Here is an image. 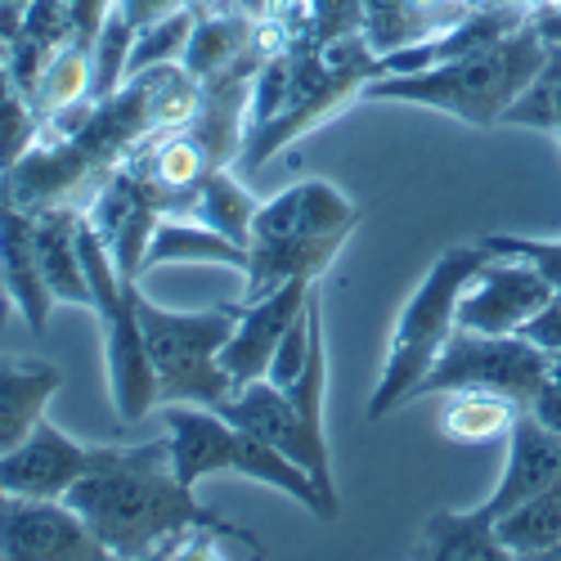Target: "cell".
<instances>
[{
  "instance_id": "1",
  "label": "cell",
  "mask_w": 561,
  "mask_h": 561,
  "mask_svg": "<svg viewBox=\"0 0 561 561\" xmlns=\"http://www.w3.org/2000/svg\"><path fill=\"white\" fill-rule=\"evenodd\" d=\"M68 503L95 530L108 557H220L229 543L261 548L220 522L171 467V445H104L100 462L68 490Z\"/></svg>"
},
{
  "instance_id": "2",
  "label": "cell",
  "mask_w": 561,
  "mask_h": 561,
  "mask_svg": "<svg viewBox=\"0 0 561 561\" xmlns=\"http://www.w3.org/2000/svg\"><path fill=\"white\" fill-rule=\"evenodd\" d=\"M552 45L539 36V27L526 19L517 32L485 45L477 55H462L423 72H387L364 85L359 100L373 104H417L432 113H449L462 126L485 130L503 126V113L517 104L535 77L543 72Z\"/></svg>"
},
{
  "instance_id": "3",
  "label": "cell",
  "mask_w": 561,
  "mask_h": 561,
  "mask_svg": "<svg viewBox=\"0 0 561 561\" xmlns=\"http://www.w3.org/2000/svg\"><path fill=\"white\" fill-rule=\"evenodd\" d=\"M485 261H490V252L481 243L445 248L427 265V274L417 278V288L409 293L404 310L396 314L378 387H373V396H368V413H364L368 423H382V417L396 413L400 404L417 400V387L427 382L432 364L440 359L445 342L458 329V301H462L467 284H472Z\"/></svg>"
},
{
  "instance_id": "4",
  "label": "cell",
  "mask_w": 561,
  "mask_h": 561,
  "mask_svg": "<svg viewBox=\"0 0 561 561\" xmlns=\"http://www.w3.org/2000/svg\"><path fill=\"white\" fill-rule=\"evenodd\" d=\"M162 427H167V445H171V467H175V477L184 485H198L216 472H239L256 485L288 494L293 503H301L310 512V517L337 522L329 499L319 494V485H314V477L306 472V467H297L288 454H278L274 445H265L248 427L229 423L220 409L162 404Z\"/></svg>"
},
{
  "instance_id": "5",
  "label": "cell",
  "mask_w": 561,
  "mask_h": 561,
  "mask_svg": "<svg viewBox=\"0 0 561 561\" xmlns=\"http://www.w3.org/2000/svg\"><path fill=\"white\" fill-rule=\"evenodd\" d=\"M77 248H81V265L90 278V314L100 323V342H104V373H108V396H113V413L122 423H145L158 404V373L149 359V342L139 329V306H135V278H126L117 270V261L108 256L104 239L95 233V225L85 220L77 225Z\"/></svg>"
},
{
  "instance_id": "6",
  "label": "cell",
  "mask_w": 561,
  "mask_h": 561,
  "mask_svg": "<svg viewBox=\"0 0 561 561\" xmlns=\"http://www.w3.org/2000/svg\"><path fill=\"white\" fill-rule=\"evenodd\" d=\"M139 329L149 342L158 373V404H207L220 409L233 391V378L220 368V351L233 337L243 301L207 306V310H171L135 293Z\"/></svg>"
},
{
  "instance_id": "7",
  "label": "cell",
  "mask_w": 561,
  "mask_h": 561,
  "mask_svg": "<svg viewBox=\"0 0 561 561\" xmlns=\"http://www.w3.org/2000/svg\"><path fill=\"white\" fill-rule=\"evenodd\" d=\"M552 373V355L535 346L526 333H467L454 329L440 359L432 364L417 396H449V391H494L517 409H530L539 387Z\"/></svg>"
},
{
  "instance_id": "8",
  "label": "cell",
  "mask_w": 561,
  "mask_h": 561,
  "mask_svg": "<svg viewBox=\"0 0 561 561\" xmlns=\"http://www.w3.org/2000/svg\"><path fill=\"white\" fill-rule=\"evenodd\" d=\"M104 539L68 499L0 490V561H104Z\"/></svg>"
},
{
  "instance_id": "9",
  "label": "cell",
  "mask_w": 561,
  "mask_h": 561,
  "mask_svg": "<svg viewBox=\"0 0 561 561\" xmlns=\"http://www.w3.org/2000/svg\"><path fill=\"white\" fill-rule=\"evenodd\" d=\"M220 413L229 417V423L248 427L252 436H261L265 445H274L278 454H288L297 467H306V472L314 477L319 494L329 499L333 517L342 512V499H337V485H333V454H329V436H314L306 423L297 404L288 400V391H278L270 378H256V382H243L233 387L229 400L220 404Z\"/></svg>"
},
{
  "instance_id": "10",
  "label": "cell",
  "mask_w": 561,
  "mask_h": 561,
  "mask_svg": "<svg viewBox=\"0 0 561 561\" xmlns=\"http://www.w3.org/2000/svg\"><path fill=\"white\" fill-rule=\"evenodd\" d=\"M552 284L526 261L490 256L458 301V329L467 333H522L552 301Z\"/></svg>"
},
{
  "instance_id": "11",
  "label": "cell",
  "mask_w": 561,
  "mask_h": 561,
  "mask_svg": "<svg viewBox=\"0 0 561 561\" xmlns=\"http://www.w3.org/2000/svg\"><path fill=\"white\" fill-rule=\"evenodd\" d=\"M104 445H90L55 427L50 417H41L36 432L0 454V490L14 494H36V499H68V490L100 462Z\"/></svg>"
},
{
  "instance_id": "12",
  "label": "cell",
  "mask_w": 561,
  "mask_h": 561,
  "mask_svg": "<svg viewBox=\"0 0 561 561\" xmlns=\"http://www.w3.org/2000/svg\"><path fill=\"white\" fill-rule=\"evenodd\" d=\"M158 216H162V207L153 203L149 184L139 180L126 162L104 175V184H100L95 198H90V207H85V220L95 225V233L104 239L108 256L117 261V270L126 278L145 274V252H149Z\"/></svg>"
},
{
  "instance_id": "13",
  "label": "cell",
  "mask_w": 561,
  "mask_h": 561,
  "mask_svg": "<svg viewBox=\"0 0 561 561\" xmlns=\"http://www.w3.org/2000/svg\"><path fill=\"white\" fill-rule=\"evenodd\" d=\"M319 278H293L278 293L261 297V301H243L239 323H233V337L220 351V368L233 378V387L256 382L270 373V359L284 342V333L293 329V319L306 310L310 293H314Z\"/></svg>"
},
{
  "instance_id": "14",
  "label": "cell",
  "mask_w": 561,
  "mask_h": 561,
  "mask_svg": "<svg viewBox=\"0 0 561 561\" xmlns=\"http://www.w3.org/2000/svg\"><path fill=\"white\" fill-rule=\"evenodd\" d=\"M557 477H561V436L548 432L535 413L522 409L517 423H512V432H507L503 472H499L490 499L472 507V517L494 530L499 517H507L512 507H522L530 494H539V490L552 485Z\"/></svg>"
},
{
  "instance_id": "15",
  "label": "cell",
  "mask_w": 561,
  "mask_h": 561,
  "mask_svg": "<svg viewBox=\"0 0 561 561\" xmlns=\"http://www.w3.org/2000/svg\"><path fill=\"white\" fill-rule=\"evenodd\" d=\"M359 225V207L329 180H297L284 194L256 207V239H314V233H351ZM248 243V248H252Z\"/></svg>"
},
{
  "instance_id": "16",
  "label": "cell",
  "mask_w": 561,
  "mask_h": 561,
  "mask_svg": "<svg viewBox=\"0 0 561 561\" xmlns=\"http://www.w3.org/2000/svg\"><path fill=\"white\" fill-rule=\"evenodd\" d=\"M0 288H5L10 306L23 314V323L32 333L45 329L50 319V288L41 278L36 265V248H32V216L23 207H14L5 194H0Z\"/></svg>"
},
{
  "instance_id": "17",
  "label": "cell",
  "mask_w": 561,
  "mask_h": 561,
  "mask_svg": "<svg viewBox=\"0 0 561 561\" xmlns=\"http://www.w3.org/2000/svg\"><path fill=\"white\" fill-rule=\"evenodd\" d=\"M351 233H314V239H256L248 248L243 301H261L293 278H323Z\"/></svg>"
},
{
  "instance_id": "18",
  "label": "cell",
  "mask_w": 561,
  "mask_h": 561,
  "mask_svg": "<svg viewBox=\"0 0 561 561\" xmlns=\"http://www.w3.org/2000/svg\"><path fill=\"white\" fill-rule=\"evenodd\" d=\"M64 387V368L50 359L0 355V454L23 445Z\"/></svg>"
},
{
  "instance_id": "19",
  "label": "cell",
  "mask_w": 561,
  "mask_h": 561,
  "mask_svg": "<svg viewBox=\"0 0 561 561\" xmlns=\"http://www.w3.org/2000/svg\"><path fill=\"white\" fill-rule=\"evenodd\" d=\"M467 10L472 5H462V0H359V32L382 59L391 50H404V45H417L454 27Z\"/></svg>"
},
{
  "instance_id": "20",
  "label": "cell",
  "mask_w": 561,
  "mask_h": 561,
  "mask_svg": "<svg viewBox=\"0 0 561 561\" xmlns=\"http://www.w3.org/2000/svg\"><path fill=\"white\" fill-rule=\"evenodd\" d=\"M77 225H81L77 207L36 211L32 216V248H36V265H41V278H45V288H50V297L90 310V278H85L81 248H77Z\"/></svg>"
},
{
  "instance_id": "21",
  "label": "cell",
  "mask_w": 561,
  "mask_h": 561,
  "mask_svg": "<svg viewBox=\"0 0 561 561\" xmlns=\"http://www.w3.org/2000/svg\"><path fill=\"white\" fill-rule=\"evenodd\" d=\"M162 265H229V270H248V248L216 233L211 225L194 220L190 211H162L153 225V239L145 252V270Z\"/></svg>"
},
{
  "instance_id": "22",
  "label": "cell",
  "mask_w": 561,
  "mask_h": 561,
  "mask_svg": "<svg viewBox=\"0 0 561 561\" xmlns=\"http://www.w3.org/2000/svg\"><path fill=\"white\" fill-rule=\"evenodd\" d=\"M507 557H552L561 548V477L494 522Z\"/></svg>"
},
{
  "instance_id": "23",
  "label": "cell",
  "mask_w": 561,
  "mask_h": 561,
  "mask_svg": "<svg viewBox=\"0 0 561 561\" xmlns=\"http://www.w3.org/2000/svg\"><path fill=\"white\" fill-rule=\"evenodd\" d=\"M517 404L494 391H449L445 409H440V436L454 445H481L494 436H507L517 423Z\"/></svg>"
},
{
  "instance_id": "24",
  "label": "cell",
  "mask_w": 561,
  "mask_h": 561,
  "mask_svg": "<svg viewBox=\"0 0 561 561\" xmlns=\"http://www.w3.org/2000/svg\"><path fill=\"white\" fill-rule=\"evenodd\" d=\"M413 557L432 561H503V543L490 526H481L472 512H432L423 535H417Z\"/></svg>"
},
{
  "instance_id": "25",
  "label": "cell",
  "mask_w": 561,
  "mask_h": 561,
  "mask_svg": "<svg viewBox=\"0 0 561 561\" xmlns=\"http://www.w3.org/2000/svg\"><path fill=\"white\" fill-rule=\"evenodd\" d=\"M256 198L243 190L239 180L229 175V167H220V171H211L207 180H203V190L194 194V203H190V216L194 220H203V225H211L216 233H225V239H233V243H252V220H256Z\"/></svg>"
},
{
  "instance_id": "26",
  "label": "cell",
  "mask_w": 561,
  "mask_h": 561,
  "mask_svg": "<svg viewBox=\"0 0 561 561\" xmlns=\"http://www.w3.org/2000/svg\"><path fill=\"white\" fill-rule=\"evenodd\" d=\"M85 100H95L90 95V50L77 41H64L59 50L45 59V72L36 81L32 104H36L41 117H59V113H68Z\"/></svg>"
},
{
  "instance_id": "27",
  "label": "cell",
  "mask_w": 561,
  "mask_h": 561,
  "mask_svg": "<svg viewBox=\"0 0 561 561\" xmlns=\"http://www.w3.org/2000/svg\"><path fill=\"white\" fill-rule=\"evenodd\" d=\"M194 27H198V10H180V14H167V19H153L145 27H135L126 77L145 72V68H158V64H180L184 50H190Z\"/></svg>"
},
{
  "instance_id": "28",
  "label": "cell",
  "mask_w": 561,
  "mask_h": 561,
  "mask_svg": "<svg viewBox=\"0 0 561 561\" xmlns=\"http://www.w3.org/2000/svg\"><path fill=\"white\" fill-rule=\"evenodd\" d=\"M36 135H41L36 104L14 85L10 68L0 64V175H5L27 149H36Z\"/></svg>"
},
{
  "instance_id": "29",
  "label": "cell",
  "mask_w": 561,
  "mask_h": 561,
  "mask_svg": "<svg viewBox=\"0 0 561 561\" xmlns=\"http://www.w3.org/2000/svg\"><path fill=\"white\" fill-rule=\"evenodd\" d=\"M481 248L490 256H507V261H526L535 265L548 284L561 293V239H526V233H485Z\"/></svg>"
},
{
  "instance_id": "30",
  "label": "cell",
  "mask_w": 561,
  "mask_h": 561,
  "mask_svg": "<svg viewBox=\"0 0 561 561\" xmlns=\"http://www.w3.org/2000/svg\"><path fill=\"white\" fill-rule=\"evenodd\" d=\"M319 288V284H314ZM310 333H314V314H310V301H306V310L293 319V329L284 333V342H278V351H274V359H270V373L265 378L278 387V391H288L297 378H301V368H306V359H310Z\"/></svg>"
},
{
  "instance_id": "31",
  "label": "cell",
  "mask_w": 561,
  "mask_h": 561,
  "mask_svg": "<svg viewBox=\"0 0 561 561\" xmlns=\"http://www.w3.org/2000/svg\"><path fill=\"white\" fill-rule=\"evenodd\" d=\"M122 5V14L135 23V27H145V23H153V19H167V14H180V10H211L216 0H117Z\"/></svg>"
},
{
  "instance_id": "32",
  "label": "cell",
  "mask_w": 561,
  "mask_h": 561,
  "mask_svg": "<svg viewBox=\"0 0 561 561\" xmlns=\"http://www.w3.org/2000/svg\"><path fill=\"white\" fill-rule=\"evenodd\" d=\"M526 413H535L548 432H557V436H561V378H552V373H548V382L539 387V396L530 400V409H526Z\"/></svg>"
},
{
  "instance_id": "33",
  "label": "cell",
  "mask_w": 561,
  "mask_h": 561,
  "mask_svg": "<svg viewBox=\"0 0 561 561\" xmlns=\"http://www.w3.org/2000/svg\"><path fill=\"white\" fill-rule=\"evenodd\" d=\"M462 5H472V10H477V5H507V0H462Z\"/></svg>"
},
{
  "instance_id": "34",
  "label": "cell",
  "mask_w": 561,
  "mask_h": 561,
  "mask_svg": "<svg viewBox=\"0 0 561 561\" xmlns=\"http://www.w3.org/2000/svg\"><path fill=\"white\" fill-rule=\"evenodd\" d=\"M552 378H561V351L552 355Z\"/></svg>"
},
{
  "instance_id": "35",
  "label": "cell",
  "mask_w": 561,
  "mask_h": 561,
  "mask_svg": "<svg viewBox=\"0 0 561 561\" xmlns=\"http://www.w3.org/2000/svg\"><path fill=\"white\" fill-rule=\"evenodd\" d=\"M552 557H561V548H557V552H552Z\"/></svg>"
}]
</instances>
